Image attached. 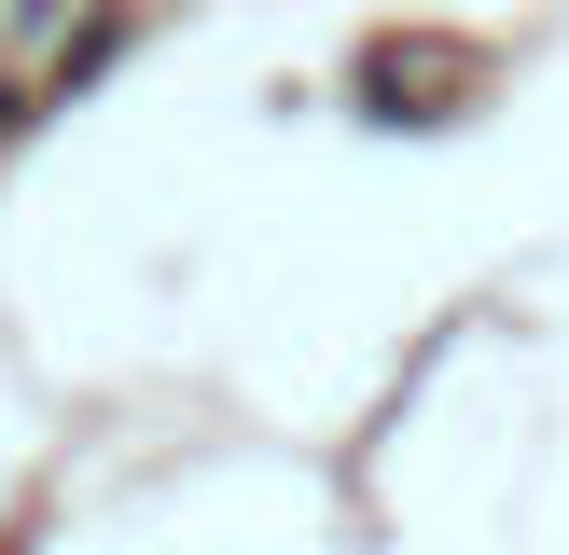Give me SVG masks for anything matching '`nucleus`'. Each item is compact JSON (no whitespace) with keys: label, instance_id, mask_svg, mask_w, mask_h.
I'll return each mask as SVG.
<instances>
[]
</instances>
